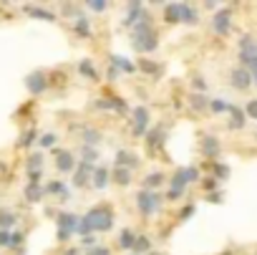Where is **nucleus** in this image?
Masks as SVG:
<instances>
[{
  "mask_svg": "<svg viewBox=\"0 0 257 255\" xmlns=\"http://www.w3.org/2000/svg\"><path fill=\"white\" fill-rule=\"evenodd\" d=\"M114 228V215H111V210L101 205V207H94L88 215L81 217L79 222V235L88 237L91 233H106V230H111Z\"/></svg>",
  "mask_w": 257,
  "mask_h": 255,
  "instance_id": "nucleus-1",
  "label": "nucleus"
},
{
  "mask_svg": "<svg viewBox=\"0 0 257 255\" xmlns=\"http://www.w3.org/2000/svg\"><path fill=\"white\" fill-rule=\"evenodd\" d=\"M157 46H159V43H157V33H154L151 21L149 18L139 21V23L134 25V48L149 53V51H157Z\"/></svg>",
  "mask_w": 257,
  "mask_h": 255,
  "instance_id": "nucleus-2",
  "label": "nucleus"
},
{
  "mask_svg": "<svg viewBox=\"0 0 257 255\" xmlns=\"http://www.w3.org/2000/svg\"><path fill=\"white\" fill-rule=\"evenodd\" d=\"M136 207H139L141 215H154L161 207V194L151 192V190H141L139 194H136Z\"/></svg>",
  "mask_w": 257,
  "mask_h": 255,
  "instance_id": "nucleus-3",
  "label": "nucleus"
},
{
  "mask_svg": "<svg viewBox=\"0 0 257 255\" xmlns=\"http://www.w3.org/2000/svg\"><path fill=\"white\" fill-rule=\"evenodd\" d=\"M239 61L247 68H252V73L257 71V43H255V38H250V36L239 38Z\"/></svg>",
  "mask_w": 257,
  "mask_h": 255,
  "instance_id": "nucleus-4",
  "label": "nucleus"
},
{
  "mask_svg": "<svg viewBox=\"0 0 257 255\" xmlns=\"http://www.w3.org/2000/svg\"><path fill=\"white\" fill-rule=\"evenodd\" d=\"M79 217L71 212H60L58 215V240H68L73 233H79Z\"/></svg>",
  "mask_w": 257,
  "mask_h": 255,
  "instance_id": "nucleus-5",
  "label": "nucleus"
},
{
  "mask_svg": "<svg viewBox=\"0 0 257 255\" xmlns=\"http://www.w3.org/2000/svg\"><path fill=\"white\" fill-rule=\"evenodd\" d=\"M197 177H199V172H197L194 167H184V170L174 172V177H172V190L184 192V187H187L189 182H197Z\"/></svg>",
  "mask_w": 257,
  "mask_h": 255,
  "instance_id": "nucleus-6",
  "label": "nucleus"
},
{
  "mask_svg": "<svg viewBox=\"0 0 257 255\" xmlns=\"http://www.w3.org/2000/svg\"><path fill=\"white\" fill-rule=\"evenodd\" d=\"M212 25H215V31L219 36H227V33H230V28H232V10L230 8H222L217 16H215V21H212Z\"/></svg>",
  "mask_w": 257,
  "mask_h": 255,
  "instance_id": "nucleus-7",
  "label": "nucleus"
},
{
  "mask_svg": "<svg viewBox=\"0 0 257 255\" xmlns=\"http://www.w3.org/2000/svg\"><path fill=\"white\" fill-rule=\"evenodd\" d=\"M25 86H28V91L33 94V96H38V94H43L45 88H48V81H45V73H40V71H36V73H30V76L25 79Z\"/></svg>",
  "mask_w": 257,
  "mask_h": 255,
  "instance_id": "nucleus-8",
  "label": "nucleus"
},
{
  "mask_svg": "<svg viewBox=\"0 0 257 255\" xmlns=\"http://www.w3.org/2000/svg\"><path fill=\"white\" fill-rule=\"evenodd\" d=\"M146 127H149V111L144 106H136L134 109V134L136 137H144Z\"/></svg>",
  "mask_w": 257,
  "mask_h": 255,
  "instance_id": "nucleus-9",
  "label": "nucleus"
},
{
  "mask_svg": "<svg viewBox=\"0 0 257 255\" xmlns=\"http://www.w3.org/2000/svg\"><path fill=\"white\" fill-rule=\"evenodd\" d=\"M94 164L91 162H79V170H76V174H73V185L76 187H86V182H88V177H94Z\"/></svg>",
  "mask_w": 257,
  "mask_h": 255,
  "instance_id": "nucleus-10",
  "label": "nucleus"
},
{
  "mask_svg": "<svg viewBox=\"0 0 257 255\" xmlns=\"http://www.w3.org/2000/svg\"><path fill=\"white\" fill-rule=\"evenodd\" d=\"M250 84H252V73L247 71V68H235L232 71V86L235 88H239V91H245V88H250Z\"/></svg>",
  "mask_w": 257,
  "mask_h": 255,
  "instance_id": "nucleus-11",
  "label": "nucleus"
},
{
  "mask_svg": "<svg viewBox=\"0 0 257 255\" xmlns=\"http://www.w3.org/2000/svg\"><path fill=\"white\" fill-rule=\"evenodd\" d=\"M56 167L60 172H71L73 170V154L66 149H56Z\"/></svg>",
  "mask_w": 257,
  "mask_h": 255,
  "instance_id": "nucleus-12",
  "label": "nucleus"
},
{
  "mask_svg": "<svg viewBox=\"0 0 257 255\" xmlns=\"http://www.w3.org/2000/svg\"><path fill=\"white\" fill-rule=\"evenodd\" d=\"M136 164H139V159H136L131 152H126V149H121V152L116 154V167H124V170H134Z\"/></svg>",
  "mask_w": 257,
  "mask_h": 255,
  "instance_id": "nucleus-13",
  "label": "nucleus"
},
{
  "mask_svg": "<svg viewBox=\"0 0 257 255\" xmlns=\"http://www.w3.org/2000/svg\"><path fill=\"white\" fill-rule=\"evenodd\" d=\"M141 10H144V5L139 3V0L129 3V16H126L124 25H126V28H129V25H136V21H139V16H141Z\"/></svg>",
  "mask_w": 257,
  "mask_h": 255,
  "instance_id": "nucleus-14",
  "label": "nucleus"
},
{
  "mask_svg": "<svg viewBox=\"0 0 257 255\" xmlns=\"http://www.w3.org/2000/svg\"><path fill=\"white\" fill-rule=\"evenodd\" d=\"M91 182H94L96 190H103L106 185H109V170H106V167H96L94 170V177H91Z\"/></svg>",
  "mask_w": 257,
  "mask_h": 255,
  "instance_id": "nucleus-15",
  "label": "nucleus"
},
{
  "mask_svg": "<svg viewBox=\"0 0 257 255\" xmlns=\"http://www.w3.org/2000/svg\"><path fill=\"white\" fill-rule=\"evenodd\" d=\"M179 8H181V23H197V18H199V13H197V8L194 5H189V3H179Z\"/></svg>",
  "mask_w": 257,
  "mask_h": 255,
  "instance_id": "nucleus-16",
  "label": "nucleus"
},
{
  "mask_svg": "<svg viewBox=\"0 0 257 255\" xmlns=\"http://www.w3.org/2000/svg\"><path fill=\"white\" fill-rule=\"evenodd\" d=\"M202 154H204V157L219 154V142H217L215 137H204V139H202Z\"/></svg>",
  "mask_w": 257,
  "mask_h": 255,
  "instance_id": "nucleus-17",
  "label": "nucleus"
},
{
  "mask_svg": "<svg viewBox=\"0 0 257 255\" xmlns=\"http://www.w3.org/2000/svg\"><path fill=\"white\" fill-rule=\"evenodd\" d=\"M164 21H166V23H179V21H181V8H179V3H172V5L164 8Z\"/></svg>",
  "mask_w": 257,
  "mask_h": 255,
  "instance_id": "nucleus-18",
  "label": "nucleus"
},
{
  "mask_svg": "<svg viewBox=\"0 0 257 255\" xmlns=\"http://www.w3.org/2000/svg\"><path fill=\"white\" fill-rule=\"evenodd\" d=\"M25 197H28V202H38V200L43 197V190H40V185H36V182H28V187H25Z\"/></svg>",
  "mask_w": 257,
  "mask_h": 255,
  "instance_id": "nucleus-19",
  "label": "nucleus"
},
{
  "mask_svg": "<svg viewBox=\"0 0 257 255\" xmlns=\"http://www.w3.org/2000/svg\"><path fill=\"white\" fill-rule=\"evenodd\" d=\"M230 114H232V124H230L232 129H237V127L242 129V127H245V111H242L239 106H230Z\"/></svg>",
  "mask_w": 257,
  "mask_h": 255,
  "instance_id": "nucleus-20",
  "label": "nucleus"
},
{
  "mask_svg": "<svg viewBox=\"0 0 257 255\" xmlns=\"http://www.w3.org/2000/svg\"><path fill=\"white\" fill-rule=\"evenodd\" d=\"M114 179H116V185H121V187H126V185L131 182V170H124V167H116V172H114Z\"/></svg>",
  "mask_w": 257,
  "mask_h": 255,
  "instance_id": "nucleus-21",
  "label": "nucleus"
},
{
  "mask_svg": "<svg viewBox=\"0 0 257 255\" xmlns=\"http://www.w3.org/2000/svg\"><path fill=\"white\" fill-rule=\"evenodd\" d=\"M25 13H30V16L36 18H45V21H56V16L51 10H43V8H36V5H25Z\"/></svg>",
  "mask_w": 257,
  "mask_h": 255,
  "instance_id": "nucleus-22",
  "label": "nucleus"
},
{
  "mask_svg": "<svg viewBox=\"0 0 257 255\" xmlns=\"http://www.w3.org/2000/svg\"><path fill=\"white\" fill-rule=\"evenodd\" d=\"M111 66H114V68H121V71H126V73L134 71V64H129V58H124V56H114V58H111Z\"/></svg>",
  "mask_w": 257,
  "mask_h": 255,
  "instance_id": "nucleus-23",
  "label": "nucleus"
},
{
  "mask_svg": "<svg viewBox=\"0 0 257 255\" xmlns=\"http://www.w3.org/2000/svg\"><path fill=\"white\" fill-rule=\"evenodd\" d=\"M161 182H164V174H161V172H154V174H149V177L144 179V187L154 192V187H159Z\"/></svg>",
  "mask_w": 257,
  "mask_h": 255,
  "instance_id": "nucleus-24",
  "label": "nucleus"
},
{
  "mask_svg": "<svg viewBox=\"0 0 257 255\" xmlns=\"http://www.w3.org/2000/svg\"><path fill=\"white\" fill-rule=\"evenodd\" d=\"M151 248V243H149V237L146 235H136V240H134V250H136V255H141V253H146Z\"/></svg>",
  "mask_w": 257,
  "mask_h": 255,
  "instance_id": "nucleus-25",
  "label": "nucleus"
},
{
  "mask_svg": "<svg viewBox=\"0 0 257 255\" xmlns=\"http://www.w3.org/2000/svg\"><path fill=\"white\" fill-rule=\"evenodd\" d=\"M83 142H86V147H96L101 142V134L96 129H86L83 131Z\"/></svg>",
  "mask_w": 257,
  "mask_h": 255,
  "instance_id": "nucleus-26",
  "label": "nucleus"
},
{
  "mask_svg": "<svg viewBox=\"0 0 257 255\" xmlns=\"http://www.w3.org/2000/svg\"><path fill=\"white\" fill-rule=\"evenodd\" d=\"M76 33H79V36H83V38H88L91 36V25H88V21L86 18H76Z\"/></svg>",
  "mask_w": 257,
  "mask_h": 255,
  "instance_id": "nucleus-27",
  "label": "nucleus"
},
{
  "mask_svg": "<svg viewBox=\"0 0 257 255\" xmlns=\"http://www.w3.org/2000/svg\"><path fill=\"white\" fill-rule=\"evenodd\" d=\"M45 192H51V194H60V197H68V190L63 182H51V185H45Z\"/></svg>",
  "mask_w": 257,
  "mask_h": 255,
  "instance_id": "nucleus-28",
  "label": "nucleus"
},
{
  "mask_svg": "<svg viewBox=\"0 0 257 255\" xmlns=\"http://www.w3.org/2000/svg\"><path fill=\"white\" fill-rule=\"evenodd\" d=\"M134 240H136V235H134L131 230H121L119 245H121V248H134Z\"/></svg>",
  "mask_w": 257,
  "mask_h": 255,
  "instance_id": "nucleus-29",
  "label": "nucleus"
},
{
  "mask_svg": "<svg viewBox=\"0 0 257 255\" xmlns=\"http://www.w3.org/2000/svg\"><path fill=\"white\" fill-rule=\"evenodd\" d=\"M230 106H232V104H227L224 99H212V101H209V109H212V111H217V114L230 111Z\"/></svg>",
  "mask_w": 257,
  "mask_h": 255,
  "instance_id": "nucleus-30",
  "label": "nucleus"
},
{
  "mask_svg": "<svg viewBox=\"0 0 257 255\" xmlns=\"http://www.w3.org/2000/svg\"><path fill=\"white\" fill-rule=\"evenodd\" d=\"M189 101H192V109H197V111H204V109L209 106V101H207L202 94H194Z\"/></svg>",
  "mask_w": 257,
  "mask_h": 255,
  "instance_id": "nucleus-31",
  "label": "nucleus"
},
{
  "mask_svg": "<svg viewBox=\"0 0 257 255\" xmlns=\"http://www.w3.org/2000/svg\"><path fill=\"white\" fill-rule=\"evenodd\" d=\"M40 167H43V157H40V154H33V157L28 159V174L40 172Z\"/></svg>",
  "mask_w": 257,
  "mask_h": 255,
  "instance_id": "nucleus-32",
  "label": "nucleus"
},
{
  "mask_svg": "<svg viewBox=\"0 0 257 255\" xmlns=\"http://www.w3.org/2000/svg\"><path fill=\"white\" fill-rule=\"evenodd\" d=\"M13 222H15V215L13 212H0V230H8Z\"/></svg>",
  "mask_w": 257,
  "mask_h": 255,
  "instance_id": "nucleus-33",
  "label": "nucleus"
},
{
  "mask_svg": "<svg viewBox=\"0 0 257 255\" xmlns=\"http://www.w3.org/2000/svg\"><path fill=\"white\" fill-rule=\"evenodd\" d=\"M139 68L146 71V73H159V66H157V64H151L149 58H141V61H139Z\"/></svg>",
  "mask_w": 257,
  "mask_h": 255,
  "instance_id": "nucleus-34",
  "label": "nucleus"
},
{
  "mask_svg": "<svg viewBox=\"0 0 257 255\" xmlns=\"http://www.w3.org/2000/svg\"><path fill=\"white\" fill-rule=\"evenodd\" d=\"M79 71L83 73V76H88V79H96V76H99V73L94 71V66H91L88 61H81V66H79Z\"/></svg>",
  "mask_w": 257,
  "mask_h": 255,
  "instance_id": "nucleus-35",
  "label": "nucleus"
},
{
  "mask_svg": "<svg viewBox=\"0 0 257 255\" xmlns=\"http://www.w3.org/2000/svg\"><path fill=\"white\" fill-rule=\"evenodd\" d=\"M81 154L86 157L83 162H91V164H94V159L99 157V152H96V149H94V147H83V149H81Z\"/></svg>",
  "mask_w": 257,
  "mask_h": 255,
  "instance_id": "nucleus-36",
  "label": "nucleus"
},
{
  "mask_svg": "<svg viewBox=\"0 0 257 255\" xmlns=\"http://www.w3.org/2000/svg\"><path fill=\"white\" fill-rule=\"evenodd\" d=\"M161 139H164V134H161L159 129H157V131H151V134H149V147L154 149L157 144H161Z\"/></svg>",
  "mask_w": 257,
  "mask_h": 255,
  "instance_id": "nucleus-37",
  "label": "nucleus"
},
{
  "mask_svg": "<svg viewBox=\"0 0 257 255\" xmlns=\"http://www.w3.org/2000/svg\"><path fill=\"white\" fill-rule=\"evenodd\" d=\"M10 243H13V233L0 230V248H10Z\"/></svg>",
  "mask_w": 257,
  "mask_h": 255,
  "instance_id": "nucleus-38",
  "label": "nucleus"
},
{
  "mask_svg": "<svg viewBox=\"0 0 257 255\" xmlns=\"http://www.w3.org/2000/svg\"><path fill=\"white\" fill-rule=\"evenodd\" d=\"M33 139H36V131H33V129L25 131L23 137H20V147H30V144H33Z\"/></svg>",
  "mask_w": 257,
  "mask_h": 255,
  "instance_id": "nucleus-39",
  "label": "nucleus"
},
{
  "mask_svg": "<svg viewBox=\"0 0 257 255\" xmlns=\"http://www.w3.org/2000/svg\"><path fill=\"white\" fill-rule=\"evenodd\" d=\"M202 187H204L207 192H212V190H217V187H219V182H217V179H215V177H207V179H204V182H202Z\"/></svg>",
  "mask_w": 257,
  "mask_h": 255,
  "instance_id": "nucleus-40",
  "label": "nucleus"
},
{
  "mask_svg": "<svg viewBox=\"0 0 257 255\" xmlns=\"http://www.w3.org/2000/svg\"><path fill=\"white\" fill-rule=\"evenodd\" d=\"M56 144V134H43L40 137V147H53Z\"/></svg>",
  "mask_w": 257,
  "mask_h": 255,
  "instance_id": "nucleus-41",
  "label": "nucleus"
},
{
  "mask_svg": "<svg viewBox=\"0 0 257 255\" xmlns=\"http://www.w3.org/2000/svg\"><path fill=\"white\" fill-rule=\"evenodd\" d=\"M215 174L224 179L227 174H230V167H227V164H215Z\"/></svg>",
  "mask_w": 257,
  "mask_h": 255,
  "instance_id": "nucleus-42",
  "label": "nucleus"
},
{
  "mask_svg": "<svg viewBox=\"0 0 257 255\" xmlns=\"http://www.w3.org/2000/svg\"><path fill=\"white\" fill-rule=\"evenodd\" d=\"M247 114H250L252 119H257V99H252V101H247Z\"/></svg>",
  "mask_w": 257,
  "mask_h": 255,
  "instance_id": "nucleus-43",
  "label": "nucleus"
},
{
  "mask_svg": "<svg viewBox=\"0 0 257 255\" xmlns=\"http://www.w3.org/2000/svg\"><path fill=\"white\" fill-rule=\"evenodd\" d=\"M86 255H111V253H109V248H103V245H101V248H91Z\"/></svg>",
  "mask_w": 257,
  "mask_h": 255,
  "instance_id": "nucleus-44",
  "label": "nucleus"
},
{
  "mask_svg": "<svg viewBox=\"0 0 257 255\" xmlns=\"http://www.w3.org/2000/svg\"><path fill=\"white\" fill-rule=\"evenodd\" d=\"M192 212H194V205H184V210H181V212H179V220H187Z\"/></svg>",
  "mask_w": 257,
  "mask_h": 255,
  "instance_id": "nucleus-45",
  "label": "nucleus"
},
{
  "mask_svg": "<svg viewBox=\"0 0 257 255\" xmlns=\"http://www.w3.org/2000/svg\"><path fill=\"white\" fill-rule=\"evenodd\" d=\"M23 243V233H13V243H10V248H18Z\"/></svg>",
  "mask_w": 257,
  "mask_h": 255,
  "instance_id": "nucleus-46",
  "label": "nucleus"
},
{
  "mask_svg": "<svg viewBox=\"0 0 257 255\" xmlns=\"http://www.w3.org/2000/svg\"><path fill=\"white\" fill-rule=\"evenodd\" d=\"M83 245L91 250V248H96V237L94 235H88V237H83Z\"/></svg>",
  "mask_w": 257,
  "mask_h": 255,
  "instance_id": "nucleus-47",
  "label": "nucleus"
},
{
  "mask_svg": "<svg viewBox=\"0 0 257 255\" xmlns=\"http://www.w3.org/2000/svg\"><path fill=\"white\" fill-rule=\"evenodd\" d=\"M88 8H94V10H103V8H106V3H103V0H94V3H88Z\"/></svg>",
  "mask_w": 257,
  "mask_h": 255,
  "instance_id": "nucleus-48",
  "label": "nucleus"
},
{
  "mask_svg": "<svg viewBox=\"0 0 257 255\" xmlns=\"http://www.w3.org/2000/svg\"><path fill=\"white\" fill-rule=\"evenodd\" d=\"M194 88H199V91H204V88H207L204 79H194Z\"/></svg>",
  "mask_w": 257,
  "mask_h": 255,
  "instance_id": "nucleus-49",
  "label": "nucleus"
},
{
  "mask_svg": "<svg viewBox=\"0 0 257 255\" xmlns=\"http://www.w3.org/2000/svg\"><path fill=\"white\" fill-rule=\"evenodd\" d=\"M184 192H177V190H169V200H179Z\"/></svg>",
  "mask_w": 257,
  "mask_h": 255,
  "instance_id": "nucleus-50",
  "label": "nucleus"
},
{
  "mask_svg": "<svg viewBox=\"0 0 257 255\" xmlns=\"http://www.w3.org/2000/svg\"><path fill=\"white\" fill-rule=\"evenodd\" d=\"M209 202H222V192L219 194H209Z\"/></svg>",
  "mask_w": 257,
  "mask_h": 255,
  "instance_id": "nucleus-51",
  "label": "nucleus"
},
{
  "mask_svg": "<svg viewBox=\"0 0 257 255\" xmlns=\"http://www.w3.org/2000/svg\"><path fill=\"white\" fill-rule=\"evenodd\" d=\"M63 255H79V250H76V248H73V250H66Z\"/></svg>",
  "mask_w": 257,
  "mask_h": 255,
  "instance_id": "nucleus-52",
  "label": "nucleus"
},
{
  "mask_svg": "<svg viewBox=\"0 0 257 255\" xmlns=\"http://www.w3.org/2000/svg\"><path fill=\"white\" fill-rule=\"evenodd\" d=\"M252 79H255V84H257V71H255V73H252Z\"/></svg>",
  "mask_w": 257,
  "mask_h": 255,
  "instance_id": "nucleus-53",
  "label": "nucleus"
}]
</instances>
